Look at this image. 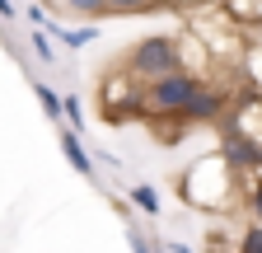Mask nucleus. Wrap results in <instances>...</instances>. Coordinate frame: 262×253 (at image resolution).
I'll return each instance as SVG.
<instances>
[{
  "instance_id": "1",
  "label": "nucleus",
  "mask_w": 262,
  "mask_h": 253,
  "mask_svg": "<svg viewBox=\"0 0 262 253\" xmlns=\"http://www.w3.org/2000/svg\"><path fill=\"white\" fill-rule=\"evenodd\" d=\"M239 187L248 193V183H239V174L225 164V155L211 150L187 164V174L178 178V197L183 206H196V211H225V206H234Z\"/></svg>"
},
{
  "instance_id": "2",
  "label": "nucleus",
  "mask_w": 262,
  "mask_h": 253,
  "mask_svg": "<svg viewBox=\"0 0 262 253\" xmlns=\"http://www.w3.org/2000/svg\"><path fill=\"white\" fill-rule=\"evenodd\" d=\"M122 71L136 80V85H155L164 75L183 71V47H178L173 33H145V38H136V43L126 47Z\"/></svg>"
},
{
  "instance_id": "3",
  "label": "nucleus",
  "mask_w": 262,
  "mask_h": 253,
  "mask_svg": "<svg viewBox=\"0 0 262 253\" xmlns=\"http://www.w3.org/2000/svg\"><path fill=\"white\" fill-rule=\"evenodd\" d=\"M202 85H206V75H196V71H173V75H164V80H155V85H141V108H145L150 117H178V122H183L187 103L202 94Z\"/></svg>"
},
{
  "instance_id": "4",
  "label": "nucleus",
  "mask_w": 262,
  "mask_h": 253,
  "mask_svg": "<svg viewBox=\"0 0 262 253\" xmlns=\"http://www.w3.org/2000/svg\"><path fill=\"white\" fill-rule=\"evenodd\" d=\"M215 150L225 155V164L234 169L239 178L257 174V136L239 132V126H225V136H220V145H215Z\"/></svg>"
},
{
  "instance_id": "5",
  "label": "nucleus",
  "mask_w": 262,
  "mask_h": 253,
  "mask_svg": "<svg viewBox=\"0 0 262 253\" xmlns=\"http://www.w3.org/2000/svg\"><path fill=\"white\" fill-rule=\"evenodd\" d=\"M225 108H229V94L215 89V85H202V94L187 103L183 122H187V126H192V122H215V117H225Z\"/></svg>"
},
{
  "instance_id": "6",
  "label": "nucleus",
  "mask_w": 262,
  "mask_h": 253,
  "mask_svg": "<svg viewBox=\"0 0 262 253\" xmlns=\"http://www.w3.org/2000/svg\"><path fill=\"white\" fill-rule=\"evenodd\" d=\"M61 155H66V164H71L80 178H94L98 174V164H94V155H89V145H84V136L80 132H71V126H61Z\"/></svg>"
},
{
  "instance_id": "7",
  "label": "nucleus",
  "mask_w": 262,
  "mask_h": 253,
  "mask_svg": "<svg viewBox=\"0 0 262 253\" xmlns=\"http://www.w3.org/2000/svg\"><path fill=\"white\" fill-rule=\"evenodd\" d=\"M33 94H38V103H42L47 122H66V94H56V89L42 85V80H33Z\"/></svg>"
},
{
  "instance_id": "8",
  "label": "nucleus",
  "mask_w": 262,
  "mask_h": 253,
  "mask_svg": "<svg viewBox=\"0 0 262 253\" xmlns=\"http://www.w3.org/2000/svg\"><path fill=\"white\" fill-rule=\"evenodd\" d=\"M131 206H136V211H145L150 220H159V193H155V187L150 183H131Z\"/></svg>"
},
{
  "instance_id": "9",
  "label": "nucleus",
  "mask_w": 262,
  "mask_h": 253,
  "mask_svg": "<svg viewBox=\"0 0 262 253\" xmlns=\"http://www.w3.org/2000/svg\"><path fill=\"white\" fill-rule=\"evenodd\" d=\"M61 10H71V14H80V19H103V14H113L108 10V0H61Z\"/></svg>"
},
{
  "instance_id": "10",
  "label": "nucleus",
  "mask_w": 262,
  "mask_h": 253,
  "mask_svg": "<svg viewBox=\"0 0 262 253\" xmlns=\"http://www.w3.org/2000/svg\"><path fill=\"white\" fill-rule=\"evenodd\" d=\"M28 47L38 52V61H42V66H52V61H56V43H52V33H47V28H33V33H28Z\"/></svg>"
},
{
  "instance_id": "11",
  "label": "nucleus",
  "mask_w": 262,
  "mask_h": 253,
  "mask_svg": "<svg viewBox=\"0 0 262 253\" xmlns=\"http://www.w3.org/2000/svg\"><path fill=\"white\" fill-rule=\"evenodd\" d=\"M239 253H262V220H248V225H244Z\"/></svg>"
},
{
  "instance_id": "12",
  "label": "nucleus",
  "mask_w": 262,
  "mask_h": 253,
  "mask_svg": "<svg viewBox=\"0 0 262 253\" xmlns=\"http://www.w3.org/2000/svg\"><path fill=\"white\" fill-rule=\"evenodd\" d=\"M244 202H248V220H262V174H253V183H248Z\"/></svg>"
},
{
  "instance_id": "13",
  "label": "nucleus",
  "mask_w": 262,
  "mask_h": 253,
  "mask_svg": "<svg viewBox=\"0 0 262 253\" xmlns=\"http://www.w3.org/2000/svg\"><path fill=\"white\" fill-rule=\"evenodd\" d=\"M159 0H108L113 14H141V10H155Z\"/></svg>"
},
{
  "instance_id": "14",
  "label": "nucleus",
  "mask_w": 262,
  "mask_h": 253,
  "mask_svg": "<svg viewBox=\"0 0 262 253\" xmlns=\"http://www.w3.org/2000/svg\"><path fill=\"white\" fill-rule=\"evenodd\" d=\"M66 126H71V132H84V108H80L75 94H66Z\"/></svg>"
},
{
  "instance_id": "15",
  "label": "nucleus",
  "mask_w": 262,
  "mask_h": 253,
  "mask_svg": "<svg viewBox=\"0 0 262 253\" xmlns=\"http://www.w3.org/2000/svg\"><path fill=\"white\" fill-rule=\"evenodd\" d=\"M126 244H131V253H169L164 244H150V239H145L141 230H131V235H126Z\"/></svg>"
},
{
  "instance_id": "16",
  "label": "nucleus",
  "mask_w": 262,
  "mask_h": 253,
  "mask_svg": "<svg viewBox=\"0 0 262 253\" xmlns=\"http://www.w3.org/2000/svg\"><path fill=\"white\" fill-rule=\"evenodd\" d=\"M24 19H28L33 28H47V24H52V14H47V5H38V0H33V5L24 10Z\"/></svg>"
},
{
  "instance_id": "17",
  "label": "nucleus",
  "mask_w": 262,
  "mask_h": 253,
  "mask_svg": "<svg viewBox=\"0 0 262 253\" xmlns=\"http://www.w3.org/2000/svg\"><path fill=\"white\" fill-rule=\"evenodd\" d=\"M248 75L253 85H262V52H248Z\"/></svg>"
},
{
  "instance_id": "18",
  "label": "nucleus",
  "mask_w": 262,
  "mask_h": 253,
  "mask_svg": "<svg viewBox=\"0 0 262 253\" xmlns=\"http://www.w3.org/2000/svg\"><path fill=\"white\" fill-rule=\"evenodd\" d=\"M94 164H108V169H113V174H117V169H122V160H117V155H113V150H98V155H94Z\"/></svg>"
},
{
  "instance_id": "19",
  "label": "nucleus",
  "mask_w": 262,
  "mask_h": 253,
  "mask_svg": "<svg viewBox=\"0 0 262 253\" xmlns=\"http://www.w3.org/2000/svg\"><path fill=\"white\" fill-rule=\"evenodd\" d=\"M0 19H19V5H14V0H0Z\"/></svg>"
},
{
  "instance_id": "20",
  "label": "nucleus",
  "mask_w": 262,
  "mask_h": 253,
  "mask_svg": "<svg viewBox=\"0 0 262 253\" xmlns=\"http://www.w3.org/2000/svg\"><path fill=\"white\" fill-rule=\"evenodd\" d=\"M164 248H169V253H192V248H187V244H178V239H169Z\"/></svg>"
},
{
  "instance_id": "21",
  "label": "nucleus",
  "mask_w": 262,
  "mask_h": 253,
  "mask_svg": "<svg viewBox=\"0 0 262 253\" xmlns=\"http://www.w3.org/2000/svg\"><path fill=\"white\" fill-rule=\"evenodd\" d=\"M257 174H262V136H257Z\"/></svg>"
}]
</instances>
